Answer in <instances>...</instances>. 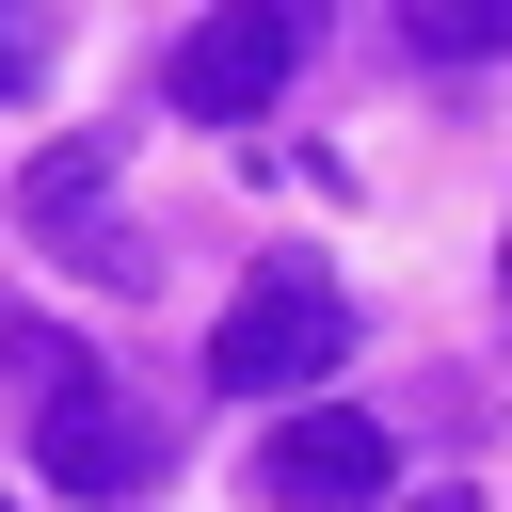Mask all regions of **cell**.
Wrapping results in <instances>:
<instances>
[{
	"label": "cell",
	"mask_w": 512,
	"mask_h": 512,
	"mask_svg": "<svg viewBox=\"0 0 512 512\" xmlns=\"http://www.w3.org/2000/svg\"><path fill=\"white\" fill-rule=\"evenodd\" d=\"M400 32L432 64H480V48H512V0H400Z\"/></svg>",
	"instance_id": "cell-5"
},
{
	"label": "cell",
	"mask_w": 512,
	"mask_h": 512,
	"mask_svg": "<svg viewBox=\"0 0 512 512\" xmlns=\"http://www.w3.org/2000/svg\"><path fill=\"white\" fill-rule=\"evenodd\" d=\"M496 288H512V256H496Z\"/></svg>",
	"instance_id": "cell-9"
},
{
	"label": "cell",
	"mask_w": 512,
	"mask_h": 512,
	"mask_svg": "<svg viewBox=\"0 0 512 512\" xmlns=\"http://www.w3.org/2000/svg\"><path fill=\"white\" fill-rule=\"evenodd\" d=\"M96 176H112V144H48V160H32V224H80Z\"/></svg>",
	"instance_id": "cell-6"
},
{
	"label": "cell",
	"mask_w": 512,
	"mask_h": 512,
	"mask_svg": "<svg viewBox=\"0 0 512 512\" xmlns=\"http://www.w3.org/2000/svg\"><path fill=\"white\" fill-rule=\"evenodd\" d=\"M256 480H272L288 512H368V496H384V416H352V400H288L272 448H256Z\"/></svg>",
	"instance_id": "cell-3"
},
{
	"label": "cell",
	"mask_w": 512,
	"mask_h": 512,
	"mask_svg": "<svg viewBox=\"0 0 512 512\" xmlns=\"http://www.w3.org/2000/svg\"><path fill=\"white\" fill-rule=\"evenodd\" d=\"M0 80H16V16H0Z\"/></svg>",
	"instance_id": "cell-8"
},
{
	"label": "cell",
	"mask_w": 512,
	"mask_h": 512,
	"mask_svg": "<svg viewBox=\"0 0 512 512\" xmlns=\"http://www.w3.org/2000/svg\"><path fill=\"white\" fill-rule=\"evenodd\" d=\"M400 512H480V496H400Z\"/></svg>",
	"instance_id": "cell-7"
},
{
	"label": "cell",
	"mask_w": 512,
	"mask_h": 512,
	"mask_svg": "<svg viewBox=\"0 0 512 512\" xmlns=\"http://www.w3.org/2000/svg\"><path fill=\"white\" fill-rule=\"evenodd\" d=\"M336 352H352V304H336L320 272H256V288L208 320V384H240V400H256V384H320Z\"/></svg>",
	"instance_id": "cell-1"
},
{
	"label": "cell",
	"mask_w": 512,
	"mask_h": 512,
	"mask_svg": "<svg viewBox=\"0 0 512 512\" xmlns=\"http://www.w3.org/2000/svg\"><path fill=\"white\" fill-rule=\"evenodd\" d=\"M304 16L320 0H224L208 32H176V112L192 128H256L288 96V64H304Z\"/></svg>",
	"instance_id": "cell-2"
},
{
	"label": "cell",
	"mask_w": 512,
	"mask_h": 512,
	"mask_svg": "<svg viewBox=\"0 0 512 512\" xmlns=\"http://www.w3.org/2000/svg\"><path fill=\"white\" fill-rule=\"evenodd\" d=\"M144 464H160V432H144V416H112V400L48 384V480H64V496H128Z\"/></svg>",
	"instance_id": "cell-4"
}]
</instances>
